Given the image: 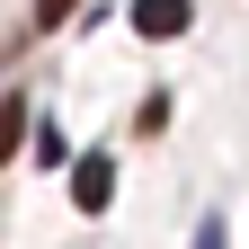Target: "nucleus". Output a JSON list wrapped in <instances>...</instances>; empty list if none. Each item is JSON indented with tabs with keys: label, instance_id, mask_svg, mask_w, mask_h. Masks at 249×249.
I'll return each instance as SVG.
<instances>
[{
	"label": "nucleus",
	"instance_id": "obj_2",
	"mask_svg": "<svg viewBox=\"0 0 249 249\" xmlns=\"http://www.w3.org/2000/svg\"><path fill=\"white\" fill-rule=\"evenodd\" d=\"M187 0H134V36H151V45H169V36H187Z\"/></svg>",
	"mask_w": 249,
	"mask_h": 249
},
{
	"label": "nucleus",
	"instance_id": "obj_5",
	"mask_svg": "<svg viewBox=\"0 0 249 249\" xmlns=\"http://www.w3.org/2000/svg\"><path fill=\"white\" fill-rule=\"evenodd\" d=\"M196 249H223V231H213V223H205V240H196Z\"/></svg>",
	"mask_w": 249,
	"mask_h": 249
},
{
	"label": "nucleus",
	"instance_id": "obj_3",
	"mask_svg": "<svg viewBox=\"0 0 249 249\" xmlns=\"http://www.w3.org/2000/svg\"><path fill=\"white\" fill-rule=\"evenodd\" d=\"M18 142H27V98H0V169H9Z\"/></svg>",
	"mask_w": 249,
	"mask_h": 249
},
{
	"label": "nucleus",
	"instance_id": "obj_1",
	"mask_svg": "<svg viewBox=\"0 0 249 249\" xmlns=\"http://www.w3.org/2000/svg\"><path fill=\"white\" fill-rule=\"evenodd\" d=\"M107 196H116V160L107 151H80L71 160V205L80 213H107Z\"/></svg>",
	"mask_w": 249,
	"mask_h": 249
},
{
	"label": "nucleus",
	"instance_id": "obj_4",
	"mask_svg": "<svg viewBox=\"0 0 249 249\" xmlns=\"http://www.w3.org/2000/svg\"><path fill=\"white\" fill-rule=\"evenodd\" d=\"M36 18H45V27H53V18H71V0H36Z\"/></svg>",
	"mask_w": 249,
	"mask_h": 249
}]
</instances>
